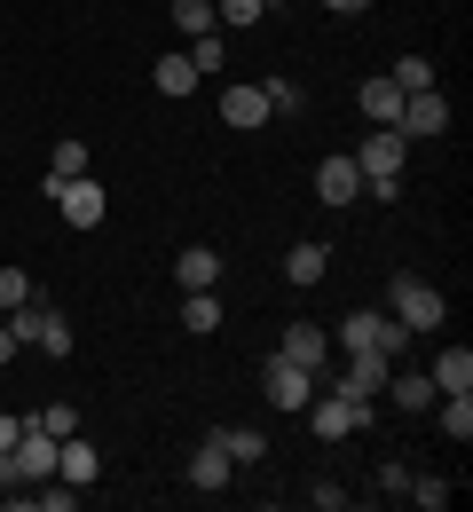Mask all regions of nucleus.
Returning <instances> with one entry per match:
<instances>
[{"label": "nucleus", "instance_id": "obj_11", "mask_svg": "<svg viewBox=\"0 0 473 512\" xmlns=\"http://www.w3.org/2000/svg\"><path fill=\"white\" fill-rule=\"evenodd\" d=\"M355 111H363L371 127H395V119H403V87H395L387 71H371V79L355 87Z\"/></svg>", "mask_w": 473, "mask_h": 512}, {"label": "nucleus", "instance_id": "obj_29", "mask_svg": "<svg viewBox=\"0 0 473 512\" xmlns=\"http://www.w3.org/2000/svg\"><path fill=\"white\" fill-rule=\"evenodd\" d=\"M32 426L64 442V434H79V410H71V402H48V410H32Z\"/></svg>", "mask_w": 473, "mask_h": 512}, {"label": "nucleus", "instance_id": "obj_16", "mask_svg": "<svg viewBox=\"0 0 473 512\" xmlns=\"http://www.w3.org/2000/svg\"><path fill=\"white\" fill-rule=\"evenodd\" d=\"M174 276H182V292H213V284H221V253H213V245H190V253H174Z\"/></svg>", "mask_w": 473, "mask_h": 512}, {"label": "nucleus", "instance_id": "obj_21", "mask_svg": "<svg viewBox=\"0 0 473 512\" xmlns=\"http://www.w3.org/2000/svg\"><path fill=\"white\" fill-rule=\"evenodd\" d=\"M387 394H395V410H434V379H418V371H387Z\"/></svg>", "mask_w": 473, "mask_h": 512}, {"label": "nucleus", "instance_id": "obj_38", "mask_svg": "<svg viewBox=\"0 0 473 512\" xmlns=\"http://www.w3.org/2000/svg\"><path fill=\"white\" fill-rule=\"evenodd\" d=\"M324 8H332V16H363L371 0H324Z\"/></svg>", "mask_w": 473, "mask_h": 512}, {"label": "nucleus", "instance_id": "obj_35", "mask_svg": "<svg viewBox=\"0 0 473 512\" xmlns=\"http://www.w3.org/2000/svg\"><path fill=\"white\" fill-rule=\"evenodd\" d=\"M190 64H198V71H213V64H221V40H213V32H198V48H190Z\"/></svg>", "mask_w": 473, "mask_h": 512}, {"label": "nucleus", "instance_id": "obj_26", "mask_svg": "<svg viewBox=\"0 0 473 512\" xmlns=\"http://www.w3.org/2000/svg\"><path fill=\"white\" fill-rule=\"evenodd\" d=\"M71 174H87V142H79V134H64V142L48 150V182H71Z\"/></svg>", "mask_w": 473, "mask_h": 512}, {"label": "nucleus", "instance_id": "obj_20", "mask_svg": "<svg viewBox=\"0 0 473 512\" xmlns=\"http://www.w3.org/2000/svg\"><path fill=\"white\" fill-rule=\"evenodd\" d=\"M182 331L213 339V331H221V300H213V292H182Z\"/></svg>", "mask_w": 473, "mask_h": 512}, {"label": "nucleus", "instance_id": "obj_4", "mask_svg": "<svg viewBox=\"0 0 473 512\" xmlns=\"http://www.w3.org/2000/svg\"><path fill=\"white\" fill-rule=\"evenodd\" d=\"M403 158H410V134H395V127H371L363 142H355L363 182H403Z\"/></svg>", "mask_w": 473, "mask_h": 512}, {"label": "nucleus", "instance_id": "obj_15", "mask_svg": "<svg viewBox=\"0 0 473 512\" xmlns=\"http://www.w3.org/2000/svg\"><path fill=\"white\" fill-rule=\"evenodd\" d=\"M450 127V103L426 87V95H403V119H395V134H442Z\"/></svg>", "mask_w": 473, "mask_h": 512}, {"label": "nucleus", "instance_id": "obj_33", "mask_svg": "<svg viewBox=\"0 0 473 512\" xmlns=\"http://www.w3.org/2000/svg\"><path fill=\"white\" fill-rule=\"evenodd\" d=\"M379 489L403 505V489H410V465H403V457H387V465H379Z\"/></svg>", "mask_w": 473, "mask_h": 512}, {"label": "nucleus", "instance_id": "obj_14", "mask_svg": "<svg viewBox=\"0 0 473 512\" xmlns=\"http://www.w3.org/2000/svg\"><path fill=\"white\" fill-rule=\"evenodd\" d=\"M221 127H269V95L261 87H221Z\"/></svg>", "mask_w": 473, "mask_h": 512}, {"label": "nucleus", "instance_id": "obj_5", "mask_svg": "<svg viewBox=\"0 0 473 512\" xmlns=\"http://www.w3.org/2000/svg\"><path fill=\"white\" fill-rule=\"evenodd\" d=\"M48 197H56V213H64L71 229H103V213H111V197L95 190L87 174H71V182H48Z\"/></svg>", "mask_w": 473, "mask_h": 512}, {"label": "nucleus", "instance_id": "obj_17", "mask_svg": "<svg viewBox=\"0 0 473 512\" xmlns=\"http://www.w3.org/2000/svg\"><path fill=\"white\" fill-rule=\"evenodd\" d=\"M198 79H205V71L190 64V56H158V71H150V87H158L166 103H182V95H198Z\"/></svg>", "mask_w": 473, "mask_h": 512}, {"label": "nucleus", "instance_id": "obj_8", "mask_svg": "<svg viewBox=\"0 0 473 512\" xmlns=\"http://www.w3.org/2000/svg\"><path fill=\"white\" fill-rule=\"evenodd\" d=\"M8 465H16V481L32 489V481H48L56 473V434H40L32 418H24V434H16V449H8Z\"/></svg>", "mask_w": 473, "mask_h": 512}, {"label": "nucleus", "instance_id": "obj_25", "mask_svg": "<svg viewBox=\"0 0 473 512\" xmlns=\"http://www.w3.org/2000/svg\"><path fill=\"white\" fill-rule=\"evenodd\" d=\"M418 512H450V481L442 473H410V489H403Z\"/></svg>", "mask_w": 473, "mask_h": 512}, {"label": "nucleus", "instance_id": "obj_10", "mask_svg": "<svg viewBox=\"0 0 473 512\" xmlns=\"http://www.w3.org/2000/svg\"><path fill=\"white\" fill-rule=\"evenodd\" d=\"M316 197H324V205H355V197H363V166H355V150H332V158L316 166Z\"/></svg>", "mask_w": 473, "mask_h": 512}, {"label": "nucleus", "instance_id": "obj_2", "mask_svg": "<svg viewBox=\"0 0 473 512\" xmlns=\"http://www.w3.org/2000/svg\"><path fill=\"white\" fill-rule=\"evenodd\" d=\"M308 426H316V442H339V434H363L371 426V402L363 394H308Z\"/></svg>", "mask_w": 473, "mask_h": 512}, {"label": "nucleus", "instance_id": "obj_7", "mask_svg": "<svg viewBox=\"0 0 473 512\" xmlns=\"http://www.w3.org/2000/svg\"><path fill=\"white\" fill-rule=\"evenodd\" d=\"M387 371H395V355H379V347H355V355H347V363H339V394H363V402H371V394H387Z\"/></svg>", "mask_w": 473, "mask_h": 512}, {"label": "nucleus", "instance_id": "obj_9", "mask_svg": "<svg viewBox=\"0 0 473 512\" xmlns=\"http://www.w3.org/2000/svg\"><path fill=\"white\" fill-rule=\"evenodd\" d=\"M276 355H292V363H308V371L324 379V371H332V331H324V323H284Z\"/></svg>", "mask_w": 473, "mask_h": 512}, {"label": "nucleus", "instance_id": "obj_13", "mask_svg": "<svg viewBox=\"0 0 473 512\" xmlns=\"http://www.w3.org/2000/svg\"><path fill=\"white\" fill-rule=\"evenodd\" d=\"M190 481H198L205 497H221V489L237 481V457H229V449H221V442H213V434H205V449H198V457H190Z\"/></svg>", "mask_w": 473, "mask_h": 512}, {"label": "nucleus", "instance_id": "obj_30", "mask_svg": "<svg viewBox=\"0 0 473 512\" xmlns=\"http://www.w3.org/2000/svg\"><path fill=\"white\" fill-rule=\"evenodd\" d=\"M24 300H40V292H32V276H24V268H0V316H8V308H24Z\"/></svg>", "mask_w": 473, "mask_h": 512}, {"label": "nucleus", "instance_id": "obj_36", "mask_svg": "<svg viewBox=\"0 0 473 512\" xmlns=\"http://www.w3.org/2000/svg\"><path fill=\"white\" fill-rule=\"evenodd\" d=\"M16 434H24V418H16V410H0V457L16 449Z\"/></svg>", "mask_w": 473, "mask_h": 512}, {"label": "nucleus", "instance_id": "obj_6", "mask_svg": "<svg viewBox=\"0 0 473 512\" xmlns=\"http://www.w3.org/2000/svg\"><path fill=\"white\" fill-rule=\"evenodd\" d=\"M276 410H308V394H316V371L308 363H292V355H269V371H261Z\"/></svg>", "mask_w": 473, "mask_h": 512}, {"label": "nucleus", "instance_id": "obj_27", "mask_svg": "<svg viewBox=\"0 0 473 512\" xmlns=\"http://www.w3.org/2000/svg\"><path fill=\"white\" fill-rule=\"evenodd\" d=\"M261 16H269V0H213V24H229V32H245Z\"/></svg>", "mask_w": 473, "mask_h": 512}, {"label": "nucleus", "instance_id": "obj_18", "mask_svg": "<svg viewBox=\"0 0 473 512\" xmlns=\"http://www.w3.org/2000/svg\"><path fill=\"white\" fill-rule=\"evenodd\" d=\"M426 379H434V394H473V347H442V363Z\"/></svg>", "mask_w": 473, "mask_h": 512}, {"label": "nucleus", "instance_id": "obj_32", "mask_svg": "<svg viewBox=\"0 0 473 512\" xmlns=\"http://www.w3.org/2000/svg\"><path fill=\"white\" fill-rule=\"evenodd\" d=\"M174 24L198 40V32H213V0H174Z\"/></svg>", "mask_w": 473, "mask_h": 512}, {"label": "nucleus", "instance_id": "obj_3", "mask_svg": "<svg viewBox=\"0 0 473 512\" xmlns=\"http://www.w3.org/2000/svg\"><path fill=\"white\" fill-rule=\"evenodd\" d=\"M403 323L387 316V308H347V316H339V347H347V355H355V347H379V355H403Z\"/></svg>", "mask_w": 473, "mask_h": 512}, {"label": "nucleus", "instance_id": "obj_22", "mask_svg": "<svg viewBox=\"0 0 473 512\" xmlns=\"http://www.w3.org/2000/svg\"><path fill=\"white\" fill-rule=\"evenodd\" d=\"M324 268H332L324 245H292V253H284V276H292V284H324Z\"/></svg>", "mask_w": 473, "mask_h": 512}, {"label": "nucleus", "instance_id": "obj_39", "mask_svg": "<svg viewBox=\"0 0 473 512\" xmlns=\"http://www.w3.org/2000/svg\"><path fill=\"white\" fill-rule=\"evenodd\" d=\"M269 8H276V0H269Z\"/></svg>", "mask_w": 473, "mask_h": 512}, {"label": "nucleus", "instance_id": "obj_28", "mask_svg": "<svg viewBox=\"0 0 473 512\" xmlns=\"http://www.w3.org/2000/svg\"><path fill=\"white\" fill-rule=\"evenodd\" d=\"M387 79H395L403 95H426V87H434V64H426V56H403V64L387 71Z\"/></svg>", "mask_w": 473, "mask_h": 512}, {"label": "nucleus", "instance_id": "obj_23", "mask_svg": "<svg viewBox=\"0 0 473 512\" xmlns=\"http://www.w3.org/2000/svg\"><path fill=\"white\" fill-rule=\"evenodd\" d=\"M442 402V442H473V394H434Z\"/></svg>", "mask_w": 473, "mask_h": 512}, {"label": "nucleus", "instance_id": "obj_34", "mask_svg": "<svg viewBox=\"0 0 473 512\" xmlns=\"http://www.w3.org/2000/svg\"><path fill=\"white\" fill-rule=\"evenodd\" d=\"M308 505H324V512H339V505H347V489H339V481H316V489H308Z\"/></svg>", "mask_w": 473, "mask_h": 512}, {"label": "nucleus", "instance_id": "obj_37", "mask_svg": "<svg viewBox=\"0 0 473 512\" xmlns=\"http://www.w3.org/2000/svg\"><path fill=\"white\" fill-rule=\"evenodd\" d=\"M8 363H16V331L0 323V371H8Z\"/></svg>", "mask_w": 473, "mask_h": 512}, {"label": "nucleus", "instance_id": "obj_31", "mask_svg": "<svg viewBox=\"0 0 473 512\" xmlns=\"http://www.w3.org/2000/svg\"><path fill=\"white\" fill-rule=\"evenodd\" d=\"M261 95H269V111H284V119L308 103V95H300V79H261Z\"/></svg>", "mask_w": 473, "mask_h": 512}, {"label": "nucleus", "instance_id": "obj_24", "mask_svg": "<svg viewBox=\"0 0 473 512\" xmlns=\"http://www.w3.org/2000/svg\"><path fill=\"white\" fill-rule=\"evenodd\" d=\"M32 347H40V355H71V316H56V308L40 300V331H32Z\"/></svg>", "mask_w": 473, "mask_h": 512}, {"label": "nucleus", "instance_id": "obj_12", "mask_svg": "<svg viewBox=\"0 0 473 512\" xmlns=\"http://www.w3.org/2000/svg\"><path fill=\"white\" fill-rule=\"evenodd\" d=\"M56 473H64L71 489H95V481H103V449L79 442V434H64V442H56Z\"/></svg>", "mask_w": 473, "mask_h": 512}, {"label": "nucleus", "instance_id": "obj_19", "mask_svg": "<svg viewBox=\"0 0 473 512\" xmlns=\"http://www.w3.org/2000/svg\"><path fill=\"white\" fill-rule=\"evenodd\" d=\"M213 442L229 449L237 465H261V457H269V434H253V426H213Z\"/></svg>", "mask_w": 473, "mask_h": 512}, {"label": "nucleus", "instance_id": "obj_1", "mask_svg": "<svg viewBox=\"0 0 473 512\" xmlns=\"http://www.w3.org/2000/svg\"><path fill=\"white\" fill-rule=\"evenodd\" d=\"M387 316L403 323V331H442L450 308H442V292H434L426 276H395V284H387Z\"/></svg>", "mask_w": 473, "mask_h": 512}]
</instances>
